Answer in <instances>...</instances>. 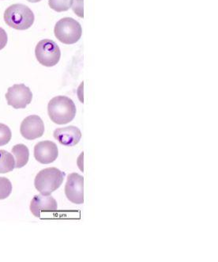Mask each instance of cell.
I'll use <instances>...</instances> for the list:
<instances>
[{
    "label": "cell",
    "mask_w": 218,
    "mask_h": 262,
    "mask_svg": "<svg viewBox=\"0 0 218 262\" xmlns=\"http://www.w3.org/2000/svg\"><path fill=\"white\" fill-rule=\"evenodd\" d=\"M15 168V160L12 154L5 150H0V173L13 171Z\"/></svg>",
    "instance_id": "obj_13"
},
{
    "label": "cell",
    "mask_w": 218,
    "mask_h": 262,
    "mask_svg": "<svg viewBox=\"0 0 218 262\" xmlns=\"http://www.w3.org/2000/svg\"><path fill=\"white\" fill-rule=\"evenodd\" d=\"M35 55L40 64L45 67H53L60 61L61 52L56 42L49 39H44L38 42L36 46Z\"/></svg>",
    "instance_id": "obj_5"
},
{
    "label": "cell",
    "mask_w": 218,
    "mask_h": 262,
    "mask_svg": "<svg viewBox=\"0 0 218 262\" xmlns=\"http://www.w3.org/2000/svg\"><path fill=\"white\" fill-rule=\"evenodd\" d=\"M20 132L26 140L40 138L44 133V122L39 116H29L21 122Z\"/></svg>",
    "instance_id": "obj_8"
},
{
    "label": "cell",
    "mask_w": 218,
    "mask_h": 262,
    "mask_svg": "<svg viewBox=\"0 0 218 262\" xmlns=\"http://www.w3.org/2000/svg\"><path fill=\"white\" fill-rule=\"evenodd\" d=\"M47 113L53 122L57 124H68L75 118L76 106L68 97H55L49 101Z\"/></svg>",
    "instance_id": "obj_1"
},
{
    "label": "cell",
    "mask_w": 218,
    "mask_h": 262,
    "mask_svg": "<svg viewBox=\"0 0 218 262\" xmlns=\"http://www.w3.org/2000/svg\"><path fill=\"white\" fill-rule=\"evenodd\" d=\"M12 133L8 126L0 124V147L7 145L11 141Z\"/></svg>",
    "instance_id": "obj_16"
},
{
    "label": "cell",
    "mask_w": 218,
    "mask_h": 262,
    "mask_svg": "<svg viewBox=\"0 0 218 262\" xmlns=\"http://www.w3.org/2000/svg\"><path fill=\"white\" fill-rule=\"evenodd\" d=\"M84 0H72L71 7L74 12L80 18H84Z\"/></svg>",
    "instance_id": "obj_17"
},
{
    "label": "cell",
    "mask_w": 218,
    "mask_h": 262,
    "mask_svg": "<svg viewBox=\"0 0 218 262\" xmlns=\"http://www.w3.org/2000/svg\"><path fill=\"white\" fill-rule=\"evenodd\" d=\"M55 36L65 45H73L80 40L82 30L81 25L72 18L60 19L56 24Z\"/></svg>",
    "instance_id": "obj_4"
},
{
    "label": "cell",
    "mask_w": 218,
    "mask_h": 262,
    "mask_svg": "<svg viewBox=\"0 0 218 262\" xmlns=\"http://www.w3.org/2000/svg\"><path fill=\"white\" fill-rule=\"evenodd\" d=\"M65 194L70 202L76 205L84 203V178L77 173L68 175L65 186Z\"/></svg>",
    "instance_id": "obj_7"
},
{
    "label": "cell",
    "mask_w": 218,
    "mask_h": 262,
    "mask_svg": "<svg viewBox=\"0 0 218 262\" xmlns=\"http://www.w3.org/2000/svg\"><path fill=\"white\" fill-rule=\"evenodd\" d=\"M59 155L57 145L53 141L45 140L34 147V157L41 164H49L56 161Z\"/></svg>",
    "instance_id": "obj_9"
},
{
    "label": "cell",
    "mask_w": 218,
    "mask_h": 262,
    "mask_svg": "<svg viewBox=\"0 0 218 262\" xmlns=\"http://www.w3.org/2000/svg\"><path fill=\"white\" fill-rule=\"evenodd\" d=\"M6 99L7 104L16 110L25 108L31 103L33 94L30 88L24 84H15L8 88L6 94Z\"/></svg>",
    "instance_id": "obj_6"
},
{
    "label": "cell",
    "mask_w": 218,
    "mask_h": 262,
    "mask_svg": "<svg viewBox=\"0 0 218 262\" xmlns=\"http://www.w3.org/2000/svg\"><path fill=\"white\" fill-rule=\"evenodd\" d=\"M27 1H29L30 3H38L41 1V0H27Z\"/></svg>",
    "instance_id": "obj_19"
},
{
    "label": "cell",
    "mask_w": 218,
    "mask_h": 262,
    "mask_svg": "<svg viewBox=\"0 0 218 262\" xmlns=\"http://www.w3.org/2000/svg\"><path fill=\"white\" fill-rule=\"evenodd\" d=\"M7 40H8V38H7V32L0 27V50H2L6 47Z\"/></svg>",
    "instance_id": "obj_18"
},
{
    "label": "cell",
    "mask_w": 218,
    "mask_h": 262,
    "mask_svg": "<svg viewBox=\"0 0 218 262\" xmlns=\"http://www.w3.org/2000/svg\"><path fill=\"white\" fill-rule=\"evenodd\" d=\"M12 192V184L7 178L0 177V200L7 199Z\"/></svg>",
    "instance_id": "obj_15"
},
{
    "label": "cell",
    "mask_w": 218,
    "mask_h": 262,
    "mask_svg": "<svg viewBox=\"0 0 218 262\" xmlns=\"http://www.w3.org/2000/svg\"><path fill=\"white\" fill-rule=\"evenodd\" d=\"M4 21L7 26L18 30L30 29L34 23V14L24 4H13L4 12Z\"/></svg>",
    "instance_id": "obj_2"
},
{
    "label": "cell",
    "mask_w": 218,
    "mask_h": 262,
    "mask_svg": "<svg viewBox=\"0 0 218 262\" xmlns=\"http://www.w3.org/2000/svg\"><path fill=\"white\" fill-rule=\"evenodd\" d=\"M57 208V202L50 195H37L30 203V211L37 218H40L42 212H55Z\"/></svg>",
    "instance_id": "obj_10"
},
{
    "label": "cell",
    "mask_w": 218,
    "mask_h": 262,
    "mask_svg": "<svg viewBox=\"0 0 218 262\" xmlns=\"http://www.w3.org/2000/svg\"><path fill=\"white\" fill-rule=\"evenodd\" d=\"M64 178V172L57 168H47L37 173L34 185L42 195H51L61 186Z\"/></svg>",
    "instance_id": "obj_3"
},
{
    "label": "cell",
    "mask_w": 218,
    "mask_h": 262,
    "mask_svg": "<svg viewBox=\"0 0 218 262\" xmlns=\"http://www.w3.org/2000/svg\"><path fill=\"white\" fill-rule=\"evenodd\" d=\"M72 0H49V7L56 12L68 11L71 7Z\"/></svg>",
    "instance_id": "obj_14"
},
{
    "label": "cell",
    "mask_w": 218,
    "mask_h": 262,
    "mask_svg": "<svg viewBox=\"0 0 218 262\" xmlns=\"http://www.w3.org/2000/svg\"><path fill=\"white\" fill-rule=\"evenodd\" d=\"M53 136L62 145L72 147L79 143L82 138V133L77 127L68 126L55 130Z\"/></svg>",
    "instance_id": "obj_11"
},
{
    "label": "cell",
    "mask_w": 218,
    "mask_h": 262,
    "mask_svg": "<svg viewBox=\"0 0 218 262\" xmlns=\"http://www.w3.org/2000/svg\"><path fill=\"white\" fill-rule=\"evenodd\" d=\"M12 154L15 160V168H22L28 163L30 150L24 144H17L12 148Z\"/></svg>",
    "instance_id": "obj_12"
}]
</instances>
